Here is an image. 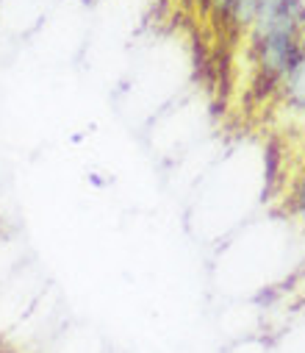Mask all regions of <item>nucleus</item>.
Wrapping results in <instances>:
<instances>
[{
  "label": "nucleus",
  "instance_id": "1",
  "mask_svg": "<svg viewBox=\"0 0 305 353\" xmlns=\"http://www.w3.org/2000/svg\"><path fill=\"white\" fill-rule=\"evenodd\" d=\"M247 37L258 81L266 83V90H280V81L299 56L305 39V3L302 0H264Z\"/></svg>",
  "mask_w": 305,
  "mask_h": 353
},
{
  "label": "nucleus",
  "instance_id": "2",
  "mask_svg": "<svg viewBox=\"0 0 305 353\" xmlns=\"http://www.w3.org/2000/svg\"><path fill=\"white\" fill-rule=\"evenodd\" d=\"M286 101L288 109L305 114V39H302V48H299V56L294 59V64L288 67V72L283 75L280 81V90H277Z\"/></svg>",
  "mask_w": 305,
  "mask_h": 353
},
{
  "label": "nucleus",
  "instance_id": "3",
  "mask_svg": "<svg viewBox=\"0 0 305 353\" xmlns=\"http://www.w3.org/2000/svg\"><path fill=\"white\" fill-rule=\"evenodd\" d=\"M264 0H228V6L222 12V23L231 28V31H250L258 9H261Z\"/></svg>",
  "mask_w": 305,
  "mask_h": 353
},
{
  "label": "nucleus",
  "instance_id": "4",
  "mask_svg": "<svg viewBox=\"0 0 305 353\" xmlns=\"http://www.w3.org/2000/svg\"><path fill=\"white\" fill-rule=\"evenodd\" d=\"M291 209H294V214L305 223V172L297 179V184H294V192H291Z\"/></svg>",
  "mask_w": 305,
  "mask_h": 353
},
{
  "label": "nucleus",
  "instance_id": "5",
  "mask_svg": "<svg viewBox=\"0 0 305 353\" xmlns=\"http://www.w3.org/2000/svg\"><path fill=\"white\" fill-rule=\"evenodd\" d=\"M202 3H206L214 14H220V17H222V12H225V6H228V0H202Z\"/></svg>",
  "mask_w": 305,
  "mask_h": 353
}]
</instances>
